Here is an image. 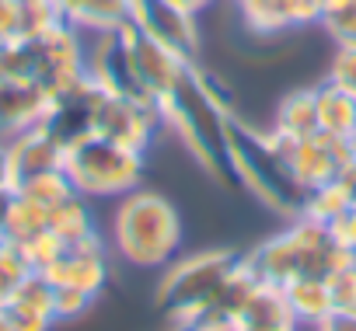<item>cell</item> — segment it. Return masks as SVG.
Listing matches in <instances>:
<instances>
[{
  "label": "cell",
  "mask_w": 356,
  "mask_h": 331,
  "mask_svg": "<svg viewBox=\"0 0 356 331\" xmlns=\"http://www.w3.org/2000/svg\"><path fill=\"white\" fill-rule=\"evenodd\" d=\"M349 258H356V255L339 241L332 223H321L304 213L290 217L280 234H273L262 244H255L252 251H245L248 269L262 282H276V286H286L293 279H328Z\"/></svg>",
  "instance_id": "1"
},
{
  "label": "cell",
  "mask_w": 356,
  "mask_h": 331,
  "mask_svg": "<svg viewBox=\"0 0 356 331\" xmlns=\"http://www.w3.org/2000/svg\"><path fill=\"white\" fill-rule=\"evenodd\" d=\"M186 241V227L175 203L150 189H133L115 199L108 220V248L133 269H164Z\"/></svg>",
  "instance_id": "2"
},
{
  "label": "cell",
  "mask_w": 356,
  "mask_h": 331,
  "mask_svg": "<svg viewBox=\"0 0 356 331\" xmlns=\"http://www.w3.org/2000/svg\"><path fill=\"white\" fill-rule=\"evenodd\" d=\"M290 143L273 136L269 129H255L248 122L231 119L227 122V168L231 178H238L262 206L276 210L280 217H300L304 210V189L290 171Z\"/></svg>",
  "instance_id": "3"
},
{
  "label": "cell",
  "mask_w": 356,
  "mask_h": 331,
  "mask_svg": "<svg viewBox=\"0 0 356 331\" xmlns=\"http://www.w3.org/2000/svg\"><path fill=\"white\" fill-rule=\"evenodd\" d=\"M241 269L245 255L234 248H203L189 255H175L161 269L154 300L168 321H200Z\"/></svg>",
  "instance_id": "4"
},
{
  "label": "cell",
  "mask_w": 356,
  "mask_h": 331,
  "mask_svg": "<svg viewBox=\"0 0 356 331\" xmlns=\"http://www.w3.org/2000/svg\"><path fill=\"white\" fill-rule=\"evenodd\" d=\"M147 168V153L129 150L102 133H91L77 143L67 146L63 171L74 185L77 196L88 203H105V199H122L133 189H140Z\"/></svg>",
  "instance_id": "5"
},
{
  "label": "cell",
  "mask_w": 356,
  "mask_h": 331,
  "mask_svg": "<svg viewBox=\"0 0 356 331\" xmlns=\"http://www.w3.org/2000/svg\"><path fill=\"white\" fill-rule=\"evenodd\" d=\"M157 112H161L164 129L182 139V146L193 153V160L207 175L224 178V182L231 178V168H227V122L231 119L203 98V91L193 80V67H189L182 87L168 101H161Z\"/></svg>",
  "instance_id": "6"
},
{
  "label": "cell",
  "mask_w": 356,
  "mask_h": 331,
  "mask_svg": "<svg viewBox=\"0 0 356 331\" xmlns=\"http://www.w3.org/2000/svg\"><path fill=\"white\" fill-rule=\"evenodd\" d=\"M32 46V84L56 94L88 74V35L70 22H56L29 35Z\"/></svg>",
  "instance_id": "7"
},
{
  "label": "cell",
  "mask_w": 356,
  "mask_h": 331,
  "mask_svg": "<svg viewBox=\"0 0 356 331\" xmlns=\"http://www.w3.org/2000/svg\"><path fill=\"white\" fill-rule=\"evenodd\" d=\"M105 98H108V91L84 74L77 84L49 94V105H46V115L39 126L67 150L70 143H77L98 129V112H102Z\"/></svg>",
  "instance_id": "8"
},
{
  "label": "cell",
  "mask_w": 356,
  "mask_h": 331,
  "mask_svg": "<svg viewBox=\"0 0 356 331\" xmlns=\"http://www.w3.org/2000/svg\"><path fill=\"white\" fill-rule=\"evenodd\" d=\"M133 25L171 56L186 63L200 60V49H203L200 15L175 8L171 0H133Z\"/></svg>",
  "instance_id": "9"
},
{
  "label": "cell",
  "mask_w": 356,
  "mask_h": 331,
  "mask_svg": "<svg viewBox=\"0 0 356 331\" xmlns=\"http://www.w3.org/2000/svg\"><path fill=\"white\" fill-rule=\"evenodd\" d=\"M108 258H112L108 241L102 234H91V237L63 244L60 255L42 269V275L53 286H67V289H81V293L102 296V289L108 282Z\"/></svg>",
  "instance_id": "10"
},
{
  "label": "cell",
  "mask_w": 356,
  "mask_h": 331,
  "mask_svg": "<svg viewBox=\"0 0 356 331\" xmlns=\"http://www.w3.org/2000/svg\"><path fill=\"white\" fill-rule=\"evenodd\" d=\"M122 35H126V46H129L133 74H136L140 87L147 91V98H150L154 105L168 101L178 87H182V80H186V74H189L193 63L178 60V56H171L168 49H161L157 42H150L133 22L122 28Z\"/></svg>",
  "instance_id": "11"
},
{
  "label": "cell",
  "mask_w": 356,
  "mask_h": 331,
  "mask_svg": "<svg viewBox=\"0 0 356 331\" xmlns=\"http://www.w3.org/2000/svg\"><path fill=\"white\" fill-rule=\"evenodd\" d=\"M161 129H164V122H161L157 105L108 94L102 112H98V129L95 133H102V136H108V139H115V143H122L129 150L147 153Z\"/></svg>",
  "instance_id": "12"
},
{
  "label": "cell",
  "mask_w": 356,
  "mask_h": 331,
  "mask_svg": "<svg viewBox=\"0 0 356 331\" xmlns=\"http://www.w3.org/2000/svg\"><path fill=\"white\" fill-rule=\"evenodd\" d=\"M286 157H290V171H293V178L300 182L304 192L321 189V185H328V182H335L349 171L346 143L339 136H328V133H314L307 139L290 143Z\"/></svg>",
  "instance_id": "13"
},
{
  "label": "cell",
  "mask_w": 356,
  "mask_h": 331,
  "mask_svg": "<svg viewBox=\"0 0 356 331\" xmlns=\"http://www.w3.org/2000/svg\"><path fill=\"white\" fill-rule=\"evenodd\" d=\"M234 11L259 39H280L286 32L318 25V0H234Z\"/></svg>",
  "instance_id": "14"
},
{
  "label": "cell",
  "mask_w": 356,
  "mask_h": 331,
  "mask_svg": "<svg viewBox=\"0 0 356 331\" xmlns=\"http://www.w3.org/2000/svg\"><path fill=\"white\" fill-rule=\"evenodd\" d=\"M0 310H4V317L15 331H53L60 324L56 293H53V282L42 272H32Z\"/></svg>",
  "instance_id": "15"
},
{
  "label": "cell",
  "mask_w": 356,
  "mask_h": 331,
  "mask_svg": "<svg viewBox=\"0 0 356 331\" xmlns=\"http://www.w3.org/2000/svg\"><path fill=\"white\" fill-rule=\"evenodd\" d=\"M8 153H11V168H15L18 185L42 171H63V157H67V150L42 126H32V129L18 133L15 139H8Z\"/></svg>",
  "instance_id": "16"
},
{
  "label": "cell",
  "mask_w": 356,
  "mask_h": 331,
  "mask_svg": "<svg viewBox=\"0 0 356 331\" xmlns=\"http://www.w3.org/2000/svg\"><path fill=\"white\" fill-rule=\"evenodd\" d=\"M49 94L35 84H11L0 80V139H15L18 133L42 122Z\"/></svg>",
  "instance_id": "17"
},
{
  "label": "cell",
  "mask_w": 356,
  "mask_h": 331,
  "mask_svg": "<svg viewBox=\"0 0 356 331\" xmlns=\"http://www.w3.org/2000/svg\"><path fill=\"white\" fill-rule=\"evenodd\" d=\"M63 22H70L84 35L119 32L133 22V0H67L60 8Z\"/></svg>",
  "instance_id": "18"
},
{
  "label": "cell",
  "mask_w": 356,
  "mask_h": 331,
  "mask_svg": "<svg viewBox=\"0 0 356 331\" xmlns=\"http://www.w3.org/2000/svg\"><path fill=\"white\" fill-rule=\"evenodd\" d=\"M269 133L280 136L283 143H297L318 133V112H314V87H293L286 91L276 108H273V122Z\"/></svg>",
  "instance_id": "19"
},
{
  "label": "cell",
  "mask_w": 356,
  "mask_h": 331,
  "mask_svg": "<svg viewBox=\"0 0 356 331\" xmlns=\"http://www.w3.org/2000/svg\"><path fill=\"white\" fill-rule=\"evenodd\" d=\"M290 324H297V321H293V310H290V303H286L283 286L259 279L255 289L248 293V300H245V307H241L234 328H290ZM234 328H231V331H234ZM297 328H300V324H297Z\"/></svg>",
  "instance_id": "20"
},
{
  "label": "cell",
  "mask_w": 356,
  "mask_h": 331,
  "mask_svg": "<svg viewBox=\"0 0 356 331\" xmlns=\"http://www.w3.org/2000/svg\"><path fill=\"white\" fill-rule=\"evenodd\" d=\"M314 112H318V133L346 139L356 129V98L328 77L314 84Z\"/></svg>",
  "instance_id": "21"
},
{
  "label": "cell",
  "mask_w": 356,
  "mask_h": 331,
  "mask_svg": "<svg viewBox=\"0 0 356 331\" xmlns=\"http://www.w3.org/2000/svg\"><path fill=\"white\" fill-rule=\"evenodd\" d=\"M283 293H286V303L293 310V321L304 331H314L332 314V296H328L325 279H293L283 286Z\"/></svg>",
  "instance_id": "22"
},
{
  "label": "cell",
  "mask_w": 356,
  "mask_h": 331,
  "mask_svg": "<svg viewBox=\"0 0 356 331\" xmlns=\"http://www.w3.org/2000/svg\"><path fill=\"white\" fill-rule=\"evenodd\" d=\"M49 206H39L25 196H11V206H8V217H4V237L15 241L18 248L32 244L35 237L49 234Z\"/></svg>",
  "instance_id": "23"
},
{
  "label": "cell",
  "mask_w": 356,
  "mask_h": 331,
  "mask_svg": "<svg viewBox=\"0 0 356 331\" xmlns=\"http://www.w3.org/2000/svg\"><path fill=\"white\" fill-rule=\"evenodd\" d=\"M349 206H356V196H353V175L346 171L342 178H335V182H328V185H321V189H311L307 196H304V217H314V220H321V223H335Z\"/></svg>",
  "instance_id": "24"
},
{
  "label": "cell",
  "mask_w": 356,
  "mask_h": 331,
  "mask_svg": "<svg viewBox=\"0 0 356 331\" xmlns=\"http://www.w3.org/2000/svg\"><path fill=\"white\" fill-rule=\"evenodd\" d=\"M49 230L70 244V241H81V237H91L98 234V223H95V213H91V203L84 196H74L67 203H60L53 213H49Z\"/></svg>",
  "instance_id": "25"
},
{
  "label": "cell",
  "mask_w": 356,
  "mask_h": 331,
  "mask_svg": "<svg viewBox=\"0 0 356 331\" xmlns=\"http://www.w3.org/2000/svg\"><path fill=\"white\" fill-rule=\"evenodd\" d=\"M318 25L335 49H356V0H318Z\"/></svg>",
  "instance_id": "26"
},
{
  "label": "cell",
  "mask_w": 356,
  "mask_h": 331,
  "mask_svg": "<svg viewBox=\"0 0 356 331\" xmlns=\"http://www.w3.org/2000/svg\"><path fill=\"white\" fill-rule=\"evenodd\" d=\"M15 192L25 196V199H32V203H39V206H49V210H56L60 203H67V199L77 196L74 185H70V178H67V171H42V175H32V178H25Z\"/></svg>",
  "instance_id": "27"
},
{
  "label": "cell",
  "mask_w": 356,
  "mask_h": 331,
  "mask_svg": "<svg viewBox=\"0 0 356 331\" xmlns=\"http://www.w3.org/2000/svg\"><path fill=\"white\" fill-rule=\"evenodd\" d=\"M32 272H35V269H32L29 255H25L15 241L0 237V307H4V303L18 293V286H22Z\"/></svg>",
  "instance_id": "28"
},
{
  "label": "cell",
  "mask_w": 356,
  "mask_h": 331,
  "mask_svg": "<svg viewBox=\"0 0 356 331\" xmlns=\"http://www.w3.org/2000/svg\"><path fill=\"white\" fill-rule=\"evenodd\" d=\"M325 282L332 296V314H356V258L339 265Z\"/></svg>",
  "instance_id": "29"
},
{
  "label": "cell",
  "mask_w": 356,
  "mask_h": 331,
  "mask_svg": "<svg viewBox=\"0 0 356 331\" xmlns=\"http://www.w3.org/2000/svg\"><path fill=\"white\" fill-rule=\"evenodd\" d=\"M53 293H56V317H60V321L84 317V314L95 307V300H98V296H91V293L67 289V286H53Z\"/></svg>",
  "instance_id": "30"
},
{
  "label": "cell",
  "mask_w": 356,
  "mask_h": 331,
  "mask_svg": "<svg viewBox=\"0 0 356 331\" xmlns=\"http://www.w3.org/2000/svg\"><path fill=\"white\" fill-rule=\"evenodd\" d=\"M325 77L335 80V84H342V87L356 98V49H335Z\"/></svg>",
  "instance_id": "31"
},
{
  "label": "cell",
  "mask_w": 356,
  "mask_h": 331,
  "mask_svg": "<svg viewBox=\"0 0 356 331\" xmlns=\"http://www.w3.org/2000/svg\"><path fill=\"white\" fill-rule=\"evenodd\" d=\"M25 35V15L18 0H0V39Z\"/></svg>",
  "instance_id": "32"
},
{
  "label": "cell",
  "mask_w": 356,
  "mask_h": 331,
  "mask_svg": "<svg viewBox=\"0 0 356 331\" xmlns=\"http://www.w3.org/2000/svg\"><path fill=\"white\" fill-rule=\"evenodd\" d=\"M332 230H335V234H339V241H342V244L356 255V206H349V210H346V213L332 223Z\"/></svg>",
  "instance_id": "33"
},
{
  "label": "cell",
  "mask_w": 356,
  "mask_h": 331,
  "mask_svg": "<svg viewBox=\"0 0 356 331\" xmlns=\"http://www.w3.org/2000/svg\"><path fill=\"white\" fill-rule=\"evenodd\" d=\"M18 182H15V168H11V153H8V143L0 139V196H15Z\"/></svg>",
  "instance_id": "34"
},
{
  "label": "cell",
  "mask_w": 356,
  "mask_h": 331,
  "mask_svg": "<svg viewBox=\"0 0 356 331\" xmlns=\"http://www.w3.org/2000/svg\"><path fill=\"white\" fill-rule=\"evenodd\" d=\"M314 331H356V314H328Z\"/></svg>",
  "instance_id": "35"
},
{
  "label": "cell",
  "mask_w": 356,
  "mask_h": 331,
  "mask_svg": "<svg viewBox=\"0 0 356 331\" xmlns=\"http://www.w3.org/2000/svg\"><path fill=\"white\" fill-rule=\"evenodd\" d=\"M175 8H182V11H189V15H203V11H210L217 0H171Z\"/></svg>",
  "instance_id": "36"
},
{
  "label": "cell",
  "mask_w": 356,
  "mask_h": 331,
  "mask_svg": "<svg viewBox=\"0 0 356 331\" xmlns=\"http://www.w3.org/2000/svg\"><path fill=\"white\" fill-rule=\"evenodd\" d=\"M168 331H210L207 324H200V321H171V328Z\"/></svg>",
  "instance_id": "37"
},
{
  "label": "cell",
  "mask_w": 356,
  "mask_h": 331,
  "mask_svg": "<svg viewBox=\"0 0 356 331\" xmlns=\"http://www.w3.org/2000/svg\"><path fill=\"white\" fill-rule=\"evenodd\" d=\"M342 143H346V157H349V168H356V129H353V133H349V136H346Z\"/></svg>",
  "instance_id": "38"
},
{
  "label": "cell",
  "mask_w": 356,
  "mask_h": 331,
  "mask_svg": "<svg viewBox=\"0 0 356 331\" xmlns=\"http://www.w3.org/2000/svg\"><path fill=\"white\" fill-rule=\"evenodd\" d=\"M234 331H304V328L290 324V328H234Z\"/></svg>",
  "instance_id": "39"
},
{
  "label": "cell",
  "mask_w": 356,
  "mask_h": 331,
  "mask_svg": "<svg viewBox=\"0 0 356 331\" xmlns=\"http://www.w3.org/2000/svg\"><path fill=\"white\" fill-rule=\"evenodd\" d=\"M0 331H15V328L8 324V317H4V310H0Z\"/></svg>",
  "instance_id": "40"
},
{
  "label": "cell",
  "mask_w": 356,
  "mask_h": 331,
  "mask_svg": "<svg viewBox=\"0 0 356 331\" xmlns=\"http://www.w3.org/2000/svg\"><path fill=\"white\" fill-rule=\"evenodd\" d=\"M56 4H60V8H63V4H67V0H56Z\"/></svg>",
  "instance_id": "41"
}]
</instances>
